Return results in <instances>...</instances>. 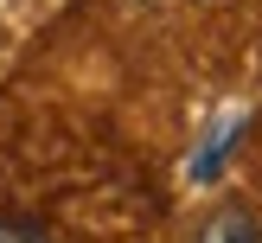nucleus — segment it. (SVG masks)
<instances>
[{
	"instance_id": "nucleus-1",
	"label": "nucleus",
	"mask_w": 262,
	"mask_h": 243,
	"mask_svg": "<svg viewBox=\"0 0 262 243\" xmlns=\"http://www.w3.org/2000/svg\"><path fill=\"white\" fill-rule=\"evenodd\" d=\"M192 243H262V224L243 211V205H230V211H211V217H205Z\"/></svg>"
},
{
	"instance_id": "nucleus-2",
	"label": "nucleus",
	"mask_w": 262,
	"mask_h": 243,
	"mask_svg": "<svg viewBox=\"0 0 262 243\" xmlns=\"http://www.w3.org/2000/svg\"><path fill=\"white\" fill-rule=\"evenodd\" d=\"M0 243H38L32 230H19V224H7V217H0Z\"/></svg>"
}]
</instances>
